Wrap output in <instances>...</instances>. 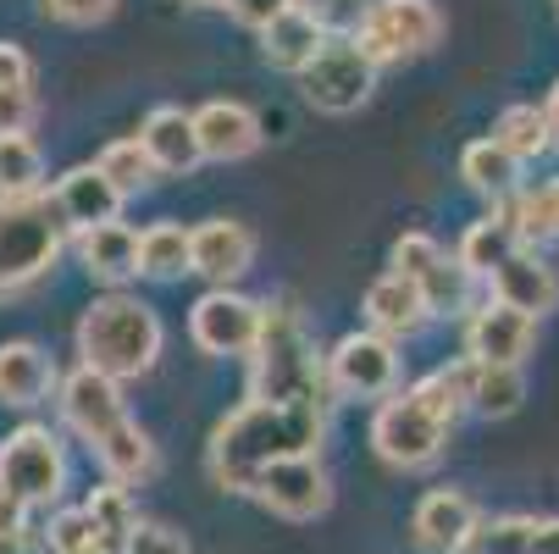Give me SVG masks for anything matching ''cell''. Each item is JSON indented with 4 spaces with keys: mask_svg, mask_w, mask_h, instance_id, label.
Masks as SVG:
<instances>
[{
    "mask_svg": "<svg viewBox=\"0 0 559 554\" xmlns=\"http://www.w3.org/2000/svg\"><path fill=\"white\" fill-rule=\"evenodd\" d=\"M532 554H559V516H537V532H532Z\"/></svg>",
    "mask_w": 559,
    "mask_h": 554,
    "instance_id": "cell-45",
    "label": "cell"
},
{
    "mask_svg": "<svg viewBox=\"0 0 559 554\" xmlns=\"http://www.w3.org/2000/svg\"><path fill=\"white\" fill-rule=\"evenodd\" d=\"M476 532H483V510L460 488H432L411 516V543L421 554H465Z\"/></svg>",
    "mask_w": 559,
    "mask_h": 554,
    "instance_id": "cell-13",
    "label": "cell"
},
{
    "mask_svg": "<svg viewBox=\"0 0 559 554\" xmlns=\"http://www.w3.org/2000/svg\"><path fill=\"white\" fill-rule=\"evenodd\" d=\"M227 12L245 23V28H255V34H266L283 12H288V0H227Z\"/></svg>",
    "mask_w": 559,
    "mask_h": 554,
    "instance_id": "cell-42",
    "label": "cell"
},
{
    "mask_svg": "<svg viewBox=\"0 0 559 554\" xmlns=\"http://www.w3.org/2000/svg\"><path fill=\"white\" fill-rule=\"evenodd\" d=\"M532 532H537V516H493L476 532V554H532Z\"/></svg>",
    "mask_w": 559,
    "mask_h": 554,
    "instance_id": "cell-37",
    "label": "cell"
},
{
    "mask_svg": "<svg viewBox=\"0 0 559 554\" xmlns=\"http://www.w3.org/2000/svg\"><path fill=\"white\" fill-rule=\"evenodd\" d=\"M526 405V372L521 366H476V382H471V411L476 416H515Z\"/></svg>",
    "mask_w": 559,
    "mask_h": 554,
    "instance_id": "cell-31",
    "label": "cell"
},
{
    "mask_svg": "<svg viewBox=\"0 0 559 554\" xmlns=\"http://www.w3.org/2000/svg\"><path fill=\"white\" fill-rule=\"evenodd\" d=\"M45 549L50 554H122V543L78 505V510H56L45 527Z\"/></svg>",
    "mask_w": 559,
    "mask_h": 554,
    "instance_id": "cell-30",
    "label": "cell"
},
{
    "mask_svg": "<svg viewBox=\"0 0 559 554\" xmlns=\"http://www.w3.org/2000/svg\"><path fill=\"white\" fill-rule=\"evenodd\" d=\"M194 128H200V150L205 162H245V155L261 150V117L245 106V101H205L194 111Z\"/></svg>",
    "mask_w": 559,
    "mask_h": 554,
    "instance_id": "cell-20",
    "label": "cell"
},
{
    "mask_svg": "<svg viewBox=\"0 0 559 554\" xmlns=\"http://www.w3.org/2000/svg\"><path fill=\"white\" fill-rule=\"evenodd\" d=\"M250 400L272 405H328V355H316L305 316L277 299L266 305L261 344L250 355Z\"/></svg>",
    "mask_w": 559,
    "mask_h": 554,
    "instance_id": "cell-3",
    "label": "cell"
},
{
    "mask_svg": "<svg viewBox=\"0 0 559 554\" xmlns=\"http://www.w3.org/2000/svg\"><path fill=\"white\" fill-rule=\"evenodd\" d=\"M328 388L344 400H393L399 393V350L393 339L360 328L349 339H338V350L328 355Z\"/></svg>",
    "mask_w": 559,
    "mask_h": 554,
    "instance_id": "cell-11",
    "label": "cell"
},
{
    "mask_svg": "<svg viewBox=\"0 0 559 554\" xmlns=\"http://www.w3.org/2000/svg\"><path fill=\"white\" fill-rule=\"evenodd\" d=\"M0 488H7L23 510H45L61 499L67 488V455H61V438L39 422L7 433L0 444Z\"/></svg>",
    "mask_w": 559,
    "mask_h": 554,
    "instance_id": "cell-6",
    "label": "cell"
},
{
    "mask_svg": "<svg viewBox=\"0 0 559 554\" xmlns=\"http://www.w3.org/2000/svg\"><path fill=\"white\" fill-rule=\"evenodd\" d=\"M39 101H34V84H17V90H0V133H28Z\"/></svg>",
    "mask_w": 559,
    "mask_h": 554,
    "instance_id": "cell-41",
    "label": "cell"
},
{
    "mask_svg": "<svg viewBox=\"0 0 559 554\" xmlns=\"http://www.w3.org/2000/svg\"><path fill=\"white\" fill-rule=\"evenodd\" d=\"M476 283H483V278H471L460 256H443V261L416 283V288H421V299H427V310H432V316H465V310H471Z\"/></svg>",
    "mask_w": 559,
    "mask_h": 554,
    "instance_id": "cell-33",
    "label": "cell"
},
{
    "mask_svg": "<svg viewBox=\"0 0 559 554\" xmlns=\"http://www.w3.org/2000/svg\"><path fill=\"white\" fill-rule=\"evenodd\" d=\"M67 245V222L50 195H12L0 200V299L28 288L56 267Z\"/></svg>",
    "mask_w": 559,
    "mask_h": 554,
    "instance_id": "cell-5",
    "label": "cell"
},
{
    "mask_svg": "<svg viewBox=\"0 0 559 554\" xmlns=\"http://www.w3.org/2000/svg\"><path fill=\"white\" fill-rule=\"evenodd\" d=\"M261 322H266L261 299L238 294V288H205L189 310V339L205 355H255Z\"/></svg>",
    "mask_w": 559,
    "mask_h": 554,
    "instance_id": "cell-10",
    "label": "cell"
},
{
    "mask_svg": "<svg viewBox=\"0 0 559 554\" xmlns=\"http://www.w3.org/2000/svg\"><path fill=\"white\" fill-rule=\"evenodd\" d=\"M515 250H521V233H515L510 211L499 205V211H488L483 222H471V227H465V239H460V250H454V256L465 261V272H471V278H483V283H488V278L515 256Z\"/></svg>",
    "mask_w": 559,
    "mask_h": 554,
    "instance_id": "cell-23",
    "label": "cell"
},
{
    "mask_svg": "<svg viewBox=\"0 0 559 554\" xmlns=\"http://www.w3.org/2000/svg\"><path fill=\"white\" fill-rule=\"evenodd\" d=\"M543 111H548V128H554V144H559V84L548 90V106Z\"/></svg>",
    "mask_w": 559,
    "mask_h": 554,
    "instance_id": "cell-47",
    "label": "cell"
},
{
    "mask_svg": "<svg viewBox=\"0 0 559 554\" xmlns=\"http://www.w3.org/2000/svg\"><path fill=\"white\" fill-rule=\"evenodd\" d=\"M471 382H476V361L471 355H460V361H449V366H432L421 382H411V393L438 416V422H460L465 411H471Z\"/></svg>",
    "mask_w": 559,
    "mask_h": 554,
    "instance_id": "cell-25",
    "label": "cell"
},
{
    "mask_svg": "<svg viewBox=\"0 0 559 554\" xmlns=\"http://www.w3.org/2000/svg\"><path fill=\"white\" fill-rule=\"evenodd\" d=\"M150 155V167L155 173H173V178H189L200 162H205V150H200V128H194V111L183 106H155L139 133H133Z\"/></svg>",
    "mask_w": 559,
    "mask_h": 554,
    "instance_id": "cell-17",
    "label": "cell"
},
{
    "mask_svg": "<svg viewBox=\"0 0 559 554\" xmlns=\"http://www.w3.org/2000/svg\"><path fill=\"white\" fill-rule=\"evenodd\" d=\"M443 256H449V250L432 239V233H405V239L393 245V272H399V278H411V283H421Z\"/></svg>",
    "mask_w": 559,
    "mask_h": 554,
    "instance_id": "cell-38",
    "label": "cell"
},
{
    "mask_svg": "<svg viewBox=\"0 0 559 554\" xmlns=\"http://www.w3.org/2000/svg\"><path fill=\"white\" fill-rule=\"evenodd\" d=\"M299 90L316 111H328V117H349L371 101L377 90V67L360 56L355 39H328L322 56H316L305 72H299Z\"/></svg>",
    "mask_w": 559,
    "mask_h": 554,
    "instance_id": "cell-9",
    "label": "cell"
},
{
    "mask_svg": "<svg viewBox=\"0 0 559 554\" xmlns=\"http://www.w3.org/2000/svg\"><path fill=\"white\" fill-rule=\"evenodd\" d=\"M12 521H23V505H17L7 488H0V527H12Z\"/></svg>",
    "mask_w": 559,
    "mask_h": 554,
    "instance_id": "cell-46",
    "label": "cell"
},
{
    "mask_svg": "<svg viewBox=\"0 0 559 554\" xmlns=\"http://www.w3.org/2000/svg\"><path fill=\"white\" fill-rule=\"evenodd\" d=\"M17 84H34V61L23 45L0 39V90H17Z\"/></svg>",
    "mask_w": 559,
    "mask_h": 554,
    "instance_id": "cell-43",
    "label": "cell"
},
{
    "mask_svg": "<svg viewBox=\"0 0 559 554\" xmlns=\"http://www.w3.org/2000/svg\"><path fill=\"white\" fill-rule=\"evenodd\" d=\"M510 222H515V233H521V245H554L559 239V178H548V184H537V189H521L510 205Z\"/></svg>",
    "mask_w": 559,
    "mask_h": 554,
    "instance_id": "cell-28",
    "label": "cell"
},
{
    "mask_svg": "<svg viewBox=\"0 0 559 554\" xmlns=\"http://www.w3.org/2000/svg\"><path fill=\"white\" fill-rule=\"evenodd\" d=\"M493 139L526 167V162H537V155H548L554 128H548V111H543V106H526V101H521V106H504V111H499Z\"/></svg>",
    "mask_w": 559,
    "mask_h": 554,
    "instance_id": "cell-29",
    "label": "cell"
},
{
    "mask_svg": "<svg viewBox=\"0 0 559 554\" xmlns=\"http://www.w3.org/2000/svg\"><path fill=\"white\" fill-rule=\"evenodd\" d=\"M162 316L133 294H100L84 316H78V366H90L111 382L144 377L162 361Z\"/></svg>",
    "mask_w": 559,
    "mask_h": 554,
    "instance_id": "cell-4",
    "label": "cell"
},
{
    "mask_svg": "<svg viewBox=\"0 0 559 554\" xmlns=\"http://www.w3.org/2000/svg\"><path fill=\"white\" fill-rule=\"evenodd\" d=\"M84 510H90V516H95V521H100V527H106V532H111L117 543H122V538H128V532L139 527L133 494H128L122 483H111V478H106V483H100V488H95V494L84 499Z\"/></svg>",
    "mask_w": 559,
    "mask_h": 554,
    "instance_id": "cell-36",
    "label": "cell"
},
{
    "mask_svg": "<svg viewBox=\"0 0 559 554\" xmlns=\"http://www.w3.org/2000/svg\"><path fill=\"white\" fill-rule=\"evenodd\" d=\"M360 310H366V328L382 333V339H411V333H421V328L432 322L421 288H416L411 278H399V272L377 278V283L366 288Z\"/></svg>",
    "mask_w": 559,
    "mask_h": 554,
    "instance_id": "cell-21",
    "label": "cell"
},
{
    "mask_svg": "<svg viewBox=\"0 0 559 554\" xmlns=\"http://www.w3.org/2000/svg\"><path fill=\"white\" fill-rule=\"evenodd\" d=\"M443 444H449V422H438L411 388L393 393V400H382L377 416H371V449H377L388 465H399V471L432 465V460L443 455Z\"/></svg>",
    "mask_w": 559,
    "mask_h": 554,
    "instance_id": "cell-8",
    "label": "cell"
},
{
    "mask_svg": "<svg viewBox=\"0 0 559 554\" xmlns=\"http://www.w3.org/2000/svg\"><path fill=\"white\" fill-rule=\"evenodd\" d=\"M95 167L122 189V200H128V195H139V189L155 178V167H150V155H144V144H139V139H111V144L95 155Z\"/></svg>",
    "mask_w": 559,
    "mask_h": 554,
    "instance_id": "cell-34",
    "label": "cell"
},
{
    "mask_svg": "<svg viewBox=\"0 0 559 554\" xmlns=\"http://www.w3.org/2000/svg\"><path fill=\"white\" fill-rule=\"evenodd\" d=\"M0 554H50V549H45V532H34L28 521H12L0 527Z\"/></svg>",
    "mask_w": 559,
    "mask_h": 554,
    "instance_id": "cell-44",
    "label": "cell"
},
{
    "mask_svg": "<svg viewBox=\"0 0 559 554\" xmlns=\"http://www.w3.org/2000/svg\"><path fill=\"white\" fill-rule=\"evenodd\" d=\"M50 200H56V211H61V222H67V233H95V227H106V222H117V211H122V189L90 162V167H67L61 178H56V189H50Z\"/></svg>",
    "mask_w": 559,
    "mask_h": 554,
    "instance_id": "cell-16",
    "label": "cell"
},
{
    "mask_svg": "<svg viewBox=\"0 0 559 554\" xmlns=\"http://www.w3.org/2000/svg\"><path fill=\"white\" fill-rule=\"evenodd\" d=\"M78 256H84V267L106 283H128L139 278V233L128 222H106L95 233H84L78 239Z\"/></svg>",
    "mask_w": 559,
    "mask_h": 554,
    "instance_id": "cell-24",
    "label": "cell"
},
{
    "mask_svg": "<svg viewBox=\"0 0 559 554\" xmlns=\"http://www.w3.org/2000/svg\"><path fill=\"white\" fill-rule=\"evenodd\" d=\"M122 554H189V538L167 521H139L128 538H122Z\"/></svg>",
    "mask_w": 559,
    "mask_h": 554,
    "instance_id": "cell-39",
    "label": "cell"
},
{
    "mask_svg": "<svg viewBox=\"0 0 559 554\" xmlns=\"http://www.w3.org/2000/svg\"><path fill=\"white\" fill-rule=\"evenodd\" d=\"M61 416L67 427L84 438L95 449V460L106 465V478L133 488L144 483L150 471H155V444L150 433L128 416V400H122V382L90 372V366H78L61 377Z\"/></svg>",
    "mask_w": 559,
    "mask_h": 554,
    "instance_id": "cell-2",
    "label": "cell"
},
{
    "mask_svg": "<svg viewBox=\"0 0 559 554\" xmlns=\"http://www.w3.org/2000/svg\"><path fill=\"white\" fill-rule=\"evenodd\" d=\"M288 7L305 12L328 39H355L366 12H371V0H288Z\"/></svg>",
    "mask_w": 559,
    "mask_h": 554,
    "instance_id": "cell-35",
    "label": "cell"
},
{
    "mask_svg": "<svg viewBox=\"0 0 559 554\" xmlns=\"http://www.w3.org/2000/svg\"><path fill=\"white\" fill-rule=\"evenodd\" d=\"M250 499H261L283 521H316V516L333 505V478H328V465L316 460V455L277 460V465L261 471V483H255Z\"/></svg>",
    "mask_w": 559,
    "mask_h": 554,
    "instance_id": "cell-12",
    "label": "cell"
},
{
    "mask_svg": "<svg viewBox=\"0 0 559 554\" xmlns=\"http://www.w3.org/2000/svg\"><path fill=\"white\" fill-rule=\"evenodd\" d=\"M322 438H328V405L245 400L227 422H216L211 449H205V471L222 494H255L266 465L316 455Z\"/></svg>",
    "mask_w": 559,
    "mask_h": 554,
    "instance_id": "cell-1",
    "label": "cell"
},
{
    "mask_svg": "<svg viewBox=\"0 0 559 554\" xmlns=\"http://www.w3.org/2000/svg\"><path fill=\"white\" fill-rule=\"evenodd\" d=\"M189 250H194V272L211 288H233L255 267V233L233 216H211V222L189 227Z\"/></svg>",
    "mask_w": 559,
    "mask_h": 554,
    "instance_id": "cell-14",
    "label": "cell"
},
{
    "mask_svg": "<svg viewBox=\"0 0 559 554\" xmlns=\"http://www.w3.org/2000/svg\"><path fill=\"white\" fill-rule=\"evenodd\" d=\"M537 339V322L499 299H488L483 310H471V322H465V355L476 366H521L526 350Z\"/></svg>",
    "mask_w": 559,
    "mask_h": 554,
    "instance_id": "cell-15",
    "label": "cell"
},
{
    "mask_svg": "<svg viewBox=\"0 0 559 554\" xmlns=\"http://www.w3.org/2000/svg\"><path fill=\"white\" fill-rule=\"evenodd\" d=\"M189 7H227V0H189Z\"/></svg>",
    "mask_w": 559,
    "mask_h": 554,
    "instance_id": "cell-48",
    "label": "cell"
},
{
    "mask_svg": "<svg viewBox=\"0 0 559 554\" xmlns=\"http://www.w3.org/2000/svg\"><path fill=\"white\" fill-rule=\"evenodd\" d=\"M50 388H61V372L45 355V344H34V339H7L0 344V405L34 411L39 400H50Z\"/></svg>",
    "mask_w": 559,
    "mask_h": 554,
    "instance_id": "cell-19",
    "label": "cell"
},
{
    "mask_svg": "<svg viewBox=\"0 0 559 554\" xmlns=\"http://www.w3.org/2000/svg\"><path fill=\"white\" fill-rule=\"evenodd\" d=\"M45 195V155L28 133H0V200Z\"/></svg>",
    "mask_w": 559,
    "mask_h": 554,
    "instance_id": "cell-32",
    "label": "cell"
},
{
    "mask_svg": "<svg viewBox=\"0 0 559 554\" xmlns=\"http://www.w3.org/2000/svg\"><path fill=\"white\" fill-rule=\"evenodd\" d=\"M322 45H328V34L316 28L305 12H294V7L261 34V56H266L272 67H283V72H305L316 56H322Z\"/></svg>",
    "mask_w": 559,
    "mask_h": 554,
    "instance_id": "cell-26",
    "label": "cell"
},
{
    "mask_svg": "<svg viewBox=\"0 0 559 554\" xmlns=\"http://www.w3.org/2000/svg\"><path fill=\"white\" fill-rule=\"evenodd\" d=\"M117 12V0H45V17L72 23V28H95Z\"/></svg>",
    "mask_w": 559,
    "mask_h": 554,
    "instance_id": "cell-40",
    "label": "cell"
},
{
    "mask_svg": "<svg viewBox=\"0 0 559 554\" xmlns=\"http://www.w3.org/2000/svg\"><path fill=\"white\" fill-rule=\"evenodd\" d=\"M488 288H493L499 305L532 316V322H537L543 310L559 305V272H554V267L543 261V250H532V245H521V250L488 278Z\"/></svg>",
    "mask_w": 559,
    "mask_h": 554,
    "instance_id": "cell-18",
    "label": "cell"
},
{
    "mask_svg": "<svg viewBox=\"0 0 559 554\" xmlns=\"http://www.w3.org/2000/svg\"><path fill=\"white\" fill-rule=\"evenodd\" d=\"M139 272L144 278H183V272H194L189 227L183 222H150L139 233Z\"/></svg>",
    "mask_w": 559,
    "mask_h": 554,
    "instance_id": "cell-27",
    "label": "cell"
},
{
    "mask_svg": "<svg viewBox=\"0 0 559 554\" xmlns=\"http://www.w3.org/2000/svg\"><path fill=\"white\" fill-rule=\"evenodd\" d=\"M438 39H443V12L432 7V0H371V12L355 34V45L371 67L427 56Z\"/></svg>",
    "mask_w": 559,
    "mask_h": 554,
    "instance_id": "cell-7",
    "label": "cell"
},
{
    "mask_svg": "<svg viewBox=\"0 0 559 554\" xmlns=\"http://www.w3.org/2000/svg\"><path fill=\"white\" fill-rule=\"evenodd\" d=\"M460 178H465L476 195H483L493 211H499V205H510V200L521 195V162H515V155H510L493 133L460 150Z\"/></svg>",
    "mask_w": 559,
    "mask_h": 554,
    "instance_id": "cell-22",
    "label": "cell"
}]
</instances>
